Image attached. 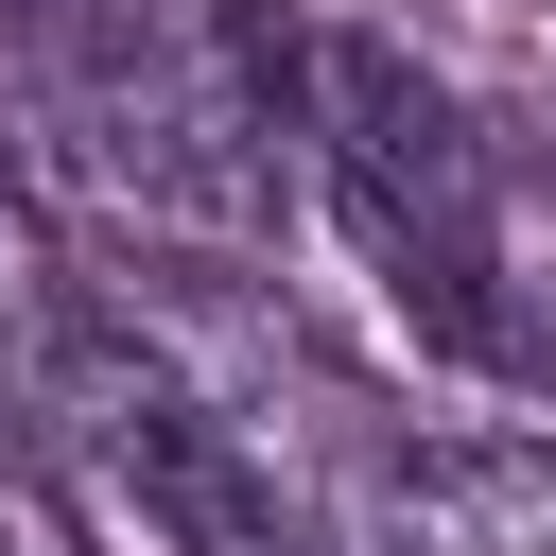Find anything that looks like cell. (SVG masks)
<instances>
[{"instance_id":"obj_1","label":"cell","mask_w":556,"mask_h":556,"mask_svg":"<svg viewBox=\"0 0 556 556\" xmlns=\"http://www.w3.org/2000/svg\"><path fill=\"white\" fill-rule=\"evenodd\" d=\"M295 156H313V208L365 261V295L452 382H504L556 417V208L400 35L295 17Z\"/></svg>"},{"instance_id":"obj_2","label":"cell","mask_w":556,"mask_h":556,"mask_svg":"<svg viewBox=\"0 0 556 556\" xmlns=\"http://www.w3.org/2000/svg\"><path fill=\"white\" fill-rule=\"evenodd\" d=\"M52 122L87 156V191L156 243H261L278 191H313L295 156V17L261 0H70L52 35Z\"/></svg>"},{"instance_id":"obj_3","label":"cell","mask_w":556,"mask_h":556,"mask_svg":"<svg viewBox=\"0 0 556 556\" xmlns=\"http://www.w3.org/2000/svg\"><path fill=\"white\" fill-rule=\"evenodd\" d=\"M17 486H35L52 556H295L261 452H243L139 330H87V365H70L52 417L17 434Z\"/></svg>"},{"instance_id":"obj_4","label":"cell","mask_w":556,"mask_h":556,"mask_svg":"<svg viewBox=\"0 0 556 556\" xmlns=\"http://www.w3.org/2000/svg\"><path fill=\"white\" fill-rule=\"evenodd\" d=\"M330 556H556V434H348Z\"/></svg>"},{"instance_id":"obj_5","label":"cell","mask_w":556,"mask_h":556,"mask_svg":"<svg viewBox=\"0 0 556 556\" xmlns=\"http://www.w3.org/2000/svg\"><path fill=\"white\" fill-rule=\"evenodd\" d=\"M87 278H70V226H52V191H35V156L0 139V469H17V434L52 417V382L87 365Z\"/></svg>"},{"instance_id":"obj_6","label":"cell","mask_w":556,"mask_h":556,"mask_svg":"<svg viewBox=\"0 0 556 556\" xmlns=\"http://www.w3.org/2000/svg\"><path fill=\"white\" fill-rule=\"evenodd\" d=\"M0 556H17V521H0Z\"/></svg>"}]
</instances>
